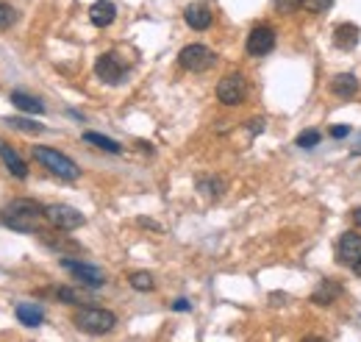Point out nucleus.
Listing matches in <instances>:
<instances>
[{"instance_id":"f257e3e1","label":"nucleus","mask_w":361,"mask_h":342,"mask_svg":"<svg viewBox=\"0 0 361 342\" xmlns=\"http://www.w3.org/2000/svg\"><path fill=\"white\" fill-rule=\"evenodd\" d=\"M42 217H45V206H39L36 201H28V198H17L3 209V223L11 231H20V234L36 231Z\"/></svg>"},{"instance_id":"f03ea898","label":"nucleus","mask_w":361,"mask_h":342,"mask_svg":"<svg viewBox=\"0 0 361 342\" xmlns=\"http://www.w3.org/2000/svg\"><path fill=\"white\" fill-rule=\"evenodd\" d=\"M34 159H36L42 167H48L53 176L64 178V181H75V178L81 176L78 164L72 162L70 156H64V153H59V150H53V147H36V150H34Z\"/></svg>"},{"instance_id":"7ed1b4c3","label":"nucleus","mask_w":361,"mask_h":342,"mask_svg":"<svg viewBox=\"0 0 361 342\" xmlns=\"http://www.w3.org/2000/svg\"><path fill=\"white\" fill-rule=\"evenodd\" d=\"M117 317L109 309H97V306H86L75 315V326L86 334H109L114 329Z\"/></svg>"},{"instance_id":"20e7f679","label":"nucleus","mask_w":361,"mask_h":342,"mask_svg":"<svg viewBox=\"0 0 361 342\" xmlns=\"http://www.w3.org/2000/svg\"><path fill=\"white\" fill-rule=\"evenodd\" d=\"M45 220H48L53 228H59V231H75V228H81V225L86 223V217H83L75 206H67V204L45 206Z\"/></svg>"},{"instance_id":"39448f33","label":"nucleus","mask_w":361,"mask_h":342,"mask_svg":"<svg viewBox=\"0 0 361 342\" xmlns=\"http://www.w3.org/2000/svg\"><path fill=\"white\" fill-rule=\"evenodd\" d=\"M178 62H181V67L189 70V72H206L214 65V53L206 45H186L178 53Z\"/></svg>"},{"instance_id":"423d86ee","label":"nucleus","mask_w":361,"mask_h":342,"mask_svg":"<svg viewBox=\"0 0 361 342\" xmlns=\"http://www.w3.org/2000/svg\"><path fill=\"white\" fill-rule=\"evenodd\" d=\"M245 95H247V84H245V78H242L239 72H231V75H225V78L217 84V98H219V103H225V106L242 103Z\"/></svg>"},{"instance_id":"0eeeda50","label":"nucleus","mask_w":361,"mask_h":342,"mask_svg":"<svg viewBox=\"0 0 361 342\" xmlns=\"http://www.w3.org/2000/svg\"><path fill=\"white\" fill-rule=\"evenodd\" d=\"M273 48H275V31L273 28L259 25V28L250 31V37H247V53L250 56H267Z\"/></svg>"},{"instance_id":"6e6552de","label":"nucleus","mask_w":361,"mask_h":342,"mask_svg":"<svg viewBox=\"0 0 361 342\" xmlns=\"http://www.w3.org/2000/svg\"><path fill=\"white\" fill-rule=\"evenodd\" d=\"M336 259L342 265H350V268L361 259V237L356 231H345L342 234V239L336 245Z\"/></svg>"},{"instance_id":"1a4fd4ad","label":"nucleus","mask_w":361,"mask_h":342,"mask_svg":"<svg viewBox=\"0 0 361 342\" xmlns=\"http://www.w3.org/2000/svg\"><path fill=\"white\" fill-rule=\"evenodd\" d=\"M62 265H64V270H70V273L75 275L81 284H86V287H103V284H106V273L97 270V268H92V265L72 262V259H64Z\"/></svg>"},{"instance_id":"9d476101","label":"nucleus","mask_w":361,"mask_h":342,"mask_svg":"<svg viewBox=\"0 0 361 342\" xmlns=\"http://www.w3.org/2000/svg\"><path fill=\"white\" fill-rule=\"evenodd\" d=\"M95 72H97V78H100V81H106V84H120V81H123V75H125L123 65H120L111 53H103V56L97 59Z\"/></svg>"},{"instance_id":"9b49d317","label":"nucleus","mask_w":361,"mask_h":342,"mask_svg":"<svg viewBox=\"0 0 361 342\" xmlns=\"http://www.w3.org/2000/svg\"><path fill=\"white\" fill-rule=\"evenodd\" d=\"M0 159H3V164L8 167V173H11L14 178H25V176H28V164L22 162V156H20L14 147H8L3 139H0Z\"/></svg>"},{"instance_id":"f8f14e48","label":"nucleus","mask_w":361,"mask_h":342,"mask_svg":"<svg viewBox=\"0 0 361 342\" xmlns=\"http://www.w3.org/2000/svg\"><path fill=\"white\" fill-rule=\"evenodd\" d=\"M184 17H186L189 28H195V31H206V28L212 25V8H209V6H203V3H192V6H186Z\"/></svg>"},{"instance_id":"ddd939ff","label":"nucleus","mask_w":361,"mask_h":342,"mask_svg":"<svg viewBox=\"0 0 361 342\" xmlns=\"http://www.w3.org/2000/svg\"><path fill=\"white\" fill-rule=\"evenodd\" d=\"M114 14H117V8H114L111 0H97V3H92V8H89V20H92L97 28L111 25V22H114Z\"/></svg>"},{"instance_id":"4468645a","label":"nucleus","mask_w":361,"mask_h":342,"mask_svg":"<svg viewBox=\"0 0 361 342\" xmlns=\"http://www.w3.org/2000/svg\"><path fill=\"white\" fill-rule=\"evenodd\" d=\"M359 28L353 25V22H342L336 31H334V42H336V48L339 51H353L356 45H359Z\"/></svg>"},{"instance_id":"2eb2a0df","label":"nucleus","mask_w":361,"mask_h":342,"mask_svg":"<svg viewBox=\"0 0 361 342\" xmlns=\"http://www.w3.org/2000/svg\"><path fill=\"white\" fill-rule=\"evenodd\" d=\"M331 92H334L336 98H353V95L359 92V81H356V75H350V72L336 75V78L331 81Z\"/></svg>"},{"instance_id":"dca6fc26","label":"nucleus","mask_w":361,"mask_h":342,"mask_svg":"<svg viewBox=\"0 0 361 342\" xmlns=\"http://www.w3.org/2000/svg\"><path fill=\"white\" fill-rule=\"evenodd\" d=\"M17 320H20L22 326H28V329H36V326H42L45 312H42V306H36V303H20V306H17Z\"/></svg>"},{"instance_id":"f3484780","label":"nucleus","mask_w":361,"mask_h":342,"mask_svg":"<svg viewBox=\"0 0 361 342\" xmlns=\"http://www.w3.org/2000/svg\"><path fill=\"white\" fill-rule=\"evenodd\" d=\"M11 103L20 109V112H28V114H42L45 112V103L34 95H25V92H11Z\"/></svg>"},{"instance_id":"a211bd4d","label":"nucleus","mask_w":361,"mask_h":342,"mask_svg":"<svg viewBox=\"0 0 361 342\" xmlns=\"http://www.w3.org/2000/svg\"><path fill=\"white\" fill-rule=\"evenodd\" d=\"M342 295V287L336 284V281H325L317 292H314V303H322V306H328L334 298H339Z\"/></svg>"},{"instance_id":"6ab92c4d","label":"nucleus","mask_w":361,"mask_h":342,"mask_svg":"<svg viewBox=\"0 0 361 342\" xmlns=\"http://www.w3.org/2000/svg\"><path fill=\"white\" fill-rule=\"evenodd\" d=\"M83 142L97 145V147H103V150H109V153H120V150H123V147H120V142L103 137V134H95V131H86V134H83Z\"/></svg>"},{"instance_id":"aec40b11","label":"nucleus","mask_w":361,"mask_h":342,"mask_svg":"<svg viewBox=\"0 0 361 342\" xmlns=\"http://www.w3.org/2000/svg\"><path fill=\"white\" fill-rule=\"evenodd\" d=\"M6 126L17 129V131H25V134H42V131H45L39 123H34V120H22V117H6Z\"/></svg>"},{"instance_id":"412c9836","label":"nucleus","mask_w":361,"mask_h":342,"mask_svg":"<svg viewBox=\"0 0 361 342\" xmlns=\"http://www.w3.org/2000/svg\"><path fill=\"white\" fill-rule=\"evenodd\" d=\"M131 287L134 289H139V292H150L153 287H156V281H153V275L139 270V273H131Z\"/></svg>"},{"instance_id":"4be33fe9","label":"nucleus","mask_w":361,"mask_h":342,"mask_svg":"<svg viewBox=\"0 0 361 342\" xmlns=\"http://www.w3.org/2000/svg\"><path fill=\"white\" fill-rule=\"evenodd\" d=\"M320 139H322L320 131H303V134L297 137V147H317Z\"/></svg>"},{"instance_id":"5701e85b","label":"nucleus","mask_w":361,"mask_h":342,"mask_svg":"<svg viewBox=\"0 0 361 342\" xmlns=\"http://www.w3.org/2000/svg\"><path fill=\"white\" fill-rule=\"evenodd\" d=\"M303 6L308 11H314V14H322V11H328L334 6V0H303Z\"/></svg>"},{"instance_id":"b1692460","label":"nucleus","mask_w":361,"mask_h":342,"mask_svg":"<svg viewBox=\"0 0 361 342\" xmlns=\"http://www.w3.org/2000/svg\"><path fill=\"white\" fill-rule=\"evenodd\" d=\"M56 295H59V301H64V303H81V292H75L70 287L56 289Z\"/></svg>"},{"instance_id":"393cba45","label":"nucleus","mask_w":361,"mask_h":342,"mask_svg":"<svg viewBox=\"0 0 361 342\" xmlns=\"http://www.w3.org/2000/svg\"><path fill=\"white\" fill-rule=\"evenodd\" d=\"M303 6V0H275V8L281 11V14H292V11H297Z\"/></svg>"},{"instance_id":"a878e982","label":"nucleus","mask_w":361,"mask_h":342,"mask_svg":"<svg viewBox=\"0 0 361 342\" xmlns=\"http://www.w3.org/2000/svg\"><path fill=\"white\" fill-rule=\"evenodd\" d=\"M14 20V8L8 3H0V25H8Z\"/></svg>"},{"instance_id":"bb28decb","label":"nucleus","mask_w":361,"mask_h":342,"mask_svg":"<svg viewBox=\"0 0 361 342\" xmlns=\"http://www.w3.org/2000/svg\"><path fill=\"white\" fill-rule=\"evenodd\" d=\"M198 190H200V192H206V195H209V190H214V195H219L222 184H219V181H200V184H198Z\"/></svg>"},{"instance_id":"cd10ccee","label":"nucleus","mask_w":361,"mask_h":342,"mask_svg":"<svg viewBox=\"0 0 361 342\" xmlns=\"http://www.w3.org/2000/svg\"><path fill=\"white\" fill-rule=\"evenodd\" d=\"M348 134H350V126H334L331 129V137L334 139H345Z\"/></svg>"},{"instance_id":"c85d7f7f","label":"nucleus","mask_w":361,"mask_h":342,"mask_svg":"<svg viewBox=\"0 0 361 342\" xmlns=\"http://www.w3.org/2000/svg\"><path fill=\"white\" fill-rule=\"evenodd\" d=\"M172 309H175V312H189V309H192V303H189L186 298H178V301L172 303Z\"/></svg>"},{"instance_id":"c756f323","label":"nucleus","mask_w":361,"mask_h":342,"mask_svg":"<svg viewBox=\"0 0 361 342\" xmlns=\"http://www.w3.org/2000/svg\"><path fill=\"white\" fill-rule=\"evenodd\" d=\"M247 126H250V131H253V134H261V131H264V120H250Z\"/></svg>"},{"instance_id":"7c9ffc66","label":"nucleus","mask_w":361,"mask_h":342,"mask_svg":"<svg viewBox=\"0 0 361 342\" xmlns=\"http://www.w3.org/2000/svg\"><path fill=\"white\" fill-rule=\"evenodd\" d=\"M353 220H356V223H359V225H361V206H359V209H356V211H353Z\"/></svg>"},{"instance_id":"2f4dec72","label":"nucleus","mask_w":361,"mask_h":342,"mask_svg":"<svg viewBox=\"0 0 361 342\" xmlns=\"http://www.w3.org/2000/svg\"><path fill=\"white\" fill-rule=\"evenodd\" d=\"M353 270H356V273L361 275V259H359V262H356V265H353Z\"/></svg>"}]
</instances>
